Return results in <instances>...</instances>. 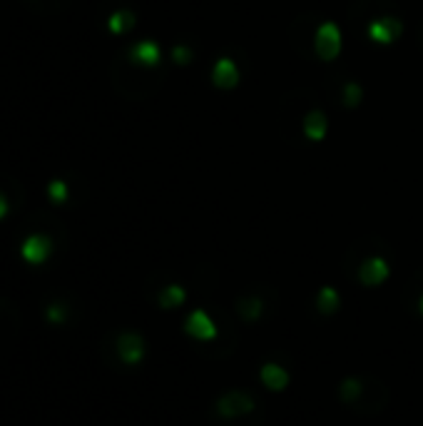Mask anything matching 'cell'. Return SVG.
I'll use <instances>...</instances> for the list:
<instances>
[{"mask_svg": "<svg viewBox=\"0 0 423 426\" xmlns=\"http://www.w3.org/2000/svg\"><path fill=\"white\" fill-rule=\"evenodd\" d=\"M45 314H48V322H53V324H62V322H65V316H68V312H65V307H62V304L55 302V304H50Z\"/></svg>", "mask_w": 423, "mask_h": 426, "instance_id": "ac0fdd59", "label": "cell"}, {"mask_svg": "<svg viewBox=\"0 0 423 426\" xmlns=\"http://www.w3.org/2000/svg\"><path fill=\"white\" fill-rule=\"evenodd\" d=\"M182 302H185V289L177 287V284L164 287L162 295H159V304H162L164 310H175V307H179Z\"/></svg>", "mask_w": 423, "mask_h": 426, "instance_id": "5bb4252c", "label": "cell"}, {"mask_svg": "<svg viewBox=\"0 0 423 426\" xmlns=\"http://www.w3.org/2000/svg\"><path fill=\"white\" fill-rule=\"evenodd\" d=\"M237 307H239V314L244 316L246 322H254L257 316H261L264 302H261V299H239Z\"/></svg>", "mask_w": 423, "mask_h": 426, "instance_id": "9a60e30c", "label": "cell"}, {"mask_svg": "<svg viewBox=\"0 0 423 426\" xmlns=\"http://www.w3.org/2000/svg\"><path fill=\"white\" fill-rule=\"evenodd\" d=\"M132 60L140 62V65H157L159 62V48L152 40L137 42L135 48H132Z\"/></svg>", "mask_w": 423, "mask_h": 426, "instance_id": "30bf717a", "label": "cell"}, {"mask_svg": "<svg viewBox=\"0 0 423 426\" xmlns=\"http://www.w3.org/2000/svg\"><path fill=\"white\" fill-rule=\"evenodd\" d=\"M5 214H8V199L3 197V195H0V220H3Z\"/></svg>", "mask_w": 423, "mask_h": 426, "instance_id": "44dd1931", "label": "cell"}, {"mask_svg": "<svg viewBox=\"0 0 423 426\" xmlns=\"http://www.w3.org/2000/svg\"><path fill=\"white\" fill-rule=\"evenodd\" d=\"M339 397H342V401H346V404H356V401L363 397V379H356V377L344 379L342 386H339Z\"/></svg>", "mask_w": 423, "mask_h": 426, "instance_id": "8fae6325", "label": "cell"}, {"mask_svg": "<svg viewBox=\"0 0 423 426\" xmlns=\"http://www.w3.org/2000/svg\"><path fill=\"white\" fill-rule=\"evenodd\" d=\"M346 100H348V105H356L359 100H361V90L356 88L354 83L346 85Z\"/></svg>", "mask_w": 423, "mask_h": 426, "instance_id": "d6986e66", "label": "cell"}, {"mask_svg": "<svg viewBox=\"0 0 423 426\" xmlns=\"http://www.w3.org/2000/svg\"><path fill=\"white\" fill-rule=\"evenodd\" d=\"M336 307H339V295H336V289L324 287L319 292V310L324 312V314H331V312H336Z\"/></svg>", "mask_w": 423, "mask_h": 426, "instance_id": "2e32d148", "label": "cell"}, {"mask_svg": "<svg viewBox=\"0 0 423 426\" xmlns=\"http://www.w3.org/2000/svg\"><path fill=\"white\" fill-rule=\"evenodd\" d=\"M214 85L217 88H234L239 80V73H237V65H234L229 58H222V60H217V65H214Z\"/></svg>", "mask_w": 423, "mask_h": 426, "instance_id": "ba28073f", "label": "cell"}, {"mask_svg": "<svg viewBox=\"0 0 423 426\" xmlns=\"http://www.w3.org/2000/svg\"><path fill=\"white\" fill-rule=\"evenodd\" d=\"M386 277H389V264H386L381 257H371V260L363 262L361 269H359V279H361L366 287L381 284Z\"/></svg>", "mask_w": 423, "mask_h": 426, "instance_id": "8992f818", "label": "cell"}, {"mask_svg": "<svg viewBox=\"0 0 423 426\" xmlns=\"http://www.w3.org/2000/svg\"><path fill=\"white\" fill-rule=\"evenodd\" d=\"M21 255L27 264H42L48 262V257L53 255V240L45 234H30L21 247Z\"/></svg>", "mask_w": 423, "mask_h": 426, "instance_id": "3957f363", "label": "cell"}, {"mask_svg": "<svg viewBox=\"0 0 423 426\" xmlns=\"http://www.w3.org/2000/svg\"><path fill=\"white\" fill-rule=\"evenodd\" d=\"M132 25H135V15H132L130 10H117V13L110 15V21H107V28L117 35L127 33Z\"/></svg>", "mask_w": 423, "mask_h": 426, "instance_id": "4fadbf2b", "label": "cell"}, {"mask_svg": "<svg viewBox=\"0 0 423 426\" xmlns=\"http://www.w3.org/2000/svg\"><path fill=\"white\" fill-rule=\"evenodd\" d=\"M48 195L53 202H57V205H62L65 199H68V185L62 182V179H53L48 185Z\"/></svg>", "mask_w": 423, "mask_h": 426, "instance_id": "e0dca14e", "label": "cell"}, {"mask_svg": "<svg viewBox=\"0 0 423 426\" xmlns=\"http://www.w3.org/2000/svg\"><path fill=\"white\" fill-rule=\"evenodd\" d=\"M172 55H175V60H177V62H190V50H187V48H175V53H172Z\"/></svg>", "mask_w": 423, "mask_h": 426, "instance_id": "ffe728a7", "label": "cell"}, {"mask_svg": "<svg viewBox=\"0 0 423 426\" xmlns=\"http://www.w3.org/2000/svg\"><path fill=\"white\" fill-rule=\"evenodd\" d=\"M185 329L190 337L194 339H202V342H207V339H214V334H217V327H214V322L209 319V314L202 310L192 312L190 316H187L185 322Z\"/></svg>", "mask_w": 423, "mask_h": 426, "instance_id": "5b68a950", "label": "cell"}, {"mask_svg": "<svg viewBox=\"0 0 423 426\" xmlns=\"http://www.w3.org/2000/svg\"><path fill=\"white\" fill-rule=\"evenodd\" d=\"M418 307H421V314H423V295H421V302H418Z\"/></svg>", "mask_w": 423, "mask_h": 426, "instance_id": "7402d4cb", "label": "cell"}, {"mask_svg": "<svg viewBox=\"0 0 423 426\" xmlns=\"http://www.w3.org/2000/svg\"><path fill=\"white\" fill-rule=\"evenodd\" d=\"M117 354H120V359H123L125 364H137V362L144 357L142 337L135 334V331H125V334H120V339H117Z\"/></svg>", "mask_w": 423, "mask_h": 426, "instance_id": "277c9868", "label": "cell"}, {"mask_svg": "<svg viewBox=\"0 0 423 426\" xmlns=\"http://www.w3.org/2000/svg\"><path fill=\"white\" fill-rule=\"evenodd\" d=\"M304 132H307L309 140H321L326 135V117L321 115V112H311L304 120Z\"/></svg>", "mask_w": 423, "mask_h": 426, "instance_id": "7c38bea8", "label": "cell"}, {"mask_svg": "<svg viewBox=\"0 0 423 426\" xmlns=\"http://www.w3.org/2000/svg\"><path fill=\"white\" fill-rule=\"evenodd\" d=\"M401 33V23L394 21V18H381V21H374L369 25V35H371V40L376 42H391L396 35Z\"/></svg>", "mask_w": 423, "mask_h": 426, "instance_id": "52a82bcc", "label": "cell"}, {"mask_svg": "<svg viewBox=\"0 0 423 426\" xmlns=\"http://www.w3.org/2000/svg\"><path fill=\"white\" fill-rule=\"evenodd\" d=\"M339 50H342V33H339L334 23H324L316 30V53L324 60H334L339 55Z\"/></svg>", "mask_w": 423, "mask_h": 426, "instance_id": "7a4b0ae2", "label": "cell"}, {"mask_svg": "<svg viewBox=\"0 0 423 426\" xmlns=\"http://www.w3.org/2000/svg\"><path fill=\"white\" fill-rule=\"evenodd\" d=\"M259 377H261V381H264L272 392H281L284 386L289 384V374H287V369H281L279 364H266V366H261V371H259Z\"/></svg>", "mask_w": 423, "mask_h": 426, "instance_id": "9c48e42d", "label": "cell"}, {"mask_svg": "<svg viewBox=\"0 0 423 426\" xmlns=\"http://www.w3.org/2000/svg\"><path fill=\"white\" fill-rule=\"evenodd\" d=\"M254 409H257V401L246 392H227L225 397L217 399V414L222 419H237V416L252 414Z\"/></svg>", "mask_w": 423, "mask_h": 426, "instance_id": "6da1fadb", "label": "cell"}]
</instances>
